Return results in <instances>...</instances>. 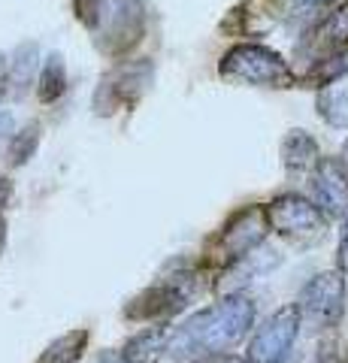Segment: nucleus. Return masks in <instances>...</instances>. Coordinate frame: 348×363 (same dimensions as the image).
I'll return each instance as SVG.
<instances>
[{
	"mask_svg": "<svg viewBox=\"0 0 348 363\" xmlns=\"http://www.w3.org/2000/svg\"><path fill=\"white\" fill-rule=\"evenodd\" d=\"M297 318L300 327L306 324L312 330H333L345 315V279L339 269L318 272L306 288L297 294Z\"/></svg>",
	"mask_w": 348,
	"mask_h": 363,
	"instance_id": "7",
	"label": "nucleus"
},
{
	"mask_svg": "<svg viewBox=\"0 0 348 363\" xmlns=\"http://www.w3.org/2000/svg\"><path fill=\"white\" fill-rule=\"evenodd\" d=\"M339 164L345 167V173H348V143L342 145V157H339Z\"/></svg>",
	"mask_w": 348,
	"mask_h": 363,
	"instance_id": "30",
	"label": "nucleus"
},
{
	"mask_svg": "<svg viewBox=\"0 0 348 363\" xmlns=\"http://www.w3.org/2000/svg\"><path fill=\"white\" fill-rule=\"evenodd\" d=\"M312 203L324 212V218L348 221V173L339 161L321 157L312 173Z\"/></svg>",
	"mask_w": 348,
	"mask_h": 363,
	"instance_id": "10",
	"label": "nucleus"
},
{
	"mask_svg": "<svg viewBox=\"0 0 348 363\" xmlns=\"http://www.w3.org/2000/svg\"><path fill=\"white\" fill-rule=\"evenodd\" d=\"M97 4H100V0H73L76 18H79L85 28H94V21H97Z\"/></svg>",
	"mask_w": 348,
	"mask_h": 363,
	"instance_id": "23",
	"label": "nucleus"
},
{
	"mask_svg": "<svg viewBox=\"0 0 348 363\" xmlns=\"http://www.w3.org/2000/svg\"><path fill=\"white\" fill-rule=\"evenodd\" d=\"M333 4V0H291V18L294 21H312V25H315V21L324 16V9H327Z\"/></svg>",
	"mask_w": 348,
	"mask_h": 363,
	"instance_id": "22",
	"label": "nucleus"
},
{
	"mask_svg": "<svg viewBox=\"0 0 348 363\" xmlns=\"http://www.w3.org/2000/svg\"><path fill=\"white\" fill-rule=\"evenodd\" d=\"M218 76L224 82L252 88H294L297 76L279 52L261 43H237L218 61Z\"/></svg>",
	"mask_w": 348,
	"mask_h": 363,
	"instance_id": "3",
	"label": "nucleus"
},
{
	"mask_svg": "<svg viewBox=\"0 0 348 363\" xmlns=\"http://www.w3.org/2000/svg\"><path fill=\"white\" fill-rule=\"evenodd\" d=\"M342 76H348V49L342 52H333V55H324V58H318L315 64H312V70L300 79L303 85H312V88H324V85H333L339 82Z\"/></svg>",
	"mask_w": 348,
	"mask_h": 363,
	"instance_id": "18",
	"label": "nucleus"
},
{
	"mask_svg": "<svg viewBox=\"0 0 348 363\" xmlns=\"http://www.w3.org/2000/svg\"><path fill=\"white\" fill-rule=\"evenodd\" d=\"M9 94V58L0 55V100Z\"/></svg>",
	"mask_w": 348,
	"mask_h": 363,
	"instance_id": "25",
	"label": "nucleus"
},
{
	"mask_svg": "<svg viewBox=\"0 0 348 363\" xmlns=\"http://www.w3.org/2000/svg\"><path fill=\"white\" fill-rule=\"evenodd\" d=\"M254 303L245 294H230L218 303L185 318L182 327H173L167 354L176 360H197L206 354H224L233 351L254 327Z\"/></svg>",
	"mask_w": 348,
	"mask_h": 363,
	"instance_id": "1",
	"label": "nucleus"
},
{
	"mask_svg": "<svg viewBox=\"0 0 348 363\" xmlns=\"http://www.w3.org/2000/svg\"><path fill=\"white\" fill-rule=\"evenodd\" d=\"M309 37H312V49L318 52V58L348 49V0L339 6H333L330 13H324L315 25H312Z\"/></svg>",
	"mask_w": 348,
	"mask_h": 363,
	"instance_id": "12",
	"label": "nucleus"
},
{
	"mask_svg": "<svg viewBox=\"0 0 348 363\" xmlns=\"http://www.w3.org/2000/svg\"><path fill=\"white\" fill-rule=\"evenodd\" d=\"M285 13V0H240L221 21L228 37H264L273 30Z\"/></svg>",
	"mask_w": 348,
	"mask_h": 363,
	"instance_id": "11",
	"label": "nucleus"
},
{
	"mask_svg": "<svg viewBox=\"0 0 348 363\" xmlns=\"http://www.w3.org/2000/svg\"><path fill=\"white\" fill-rule=\"evenodd\" d=\"M13 200V179L0 176V212H4V206Z\"/></svg>",
	"mask_w": 348,
	"mask_h": 363,
	"instance_id": "27",
	"label": "nucleus"
},
{
	"mask_svg": "<svg viewBox=\"0 0 348 363\" xmlns=\"http://www.w3.org/2000/svg\"><path fill=\"white\" fill-rule=\"evenodd\" d=\"M40 136H43V128H40L37 121H30L18 133H13V140H9V149H6L9 164H13V167L28 164L30 157H33V152H37V145H40Z\"/></svg>",
	"mask_w": 348,
	"mask_h": 363,
	"instance_id": "20",
	"label": "nucleus"
},
{
	"mask_svg": "<svg viewBox=\"0 0 348 363\" xmlns=\"http://www.w3.org/2000/svg\"><path fill=\"white\" fill-rule=\"evenodd\" d=\"M4 248H6V221L0 215V255H4Z\"/></svg>",
	"mask_w": 348,
	"mask_h": 363,
	"instance_id": "29",
	"label": "nucleus"
},
{
	"mask_svg": "<svg viewBox=\"0 0 348 363\" xmlns=\"http://www.w3.org/2000/svg\"><path fill=\"white\" fill-rule=\"evenodd\" d=\"M94 43L106 58H121L145 33V9L142 0H100L94 21Z\"/></svg>",
	"mask_w": 348,
	"mask_h": 363,
	"instance_id": "5",
	"label": "nucleus"
},
{
	"mask_svg": "<svg viewBox=\"0 0 348 363\" xmlns=\"http://www.w3.org/2000/svg\"><path fill=\"white\" fill-rule=\"evenodd\" d=\"M312 363H348V345H345V339L327 330V333L318 339V348H315V357H312Z\"/></svg>",
	"mask_w": 348,
	"mask_h": 363,
	"instance_id": "21",
	"label": "nucleus"
},
{
	"mask_svg": "<svg viewBox=\"0 0 348 363\" xmlns=\"http://www.w3.org/2000/svg\"><path fill=\"white\" fill-rule=\"evenodd\" d=\"M264 212H266L269 230L294 245H315L327 233L324 212L303 194H282V197L269 200Z\"/></svg>",
	"mask_w": 348,
	"mask_h": 363,
	"instance_id": "6",
	"label": "nucleus"
},
{
	"mask_svg": "<svg viewBox=\"0 0 348 363\" xmlns=\"http://www.w3.org/2000/svg\"><path fill=\"white\" fill-rule=\"evenodd\" d=\"M297 333H300V318L294 306L273 312L252 336L245 363H282L291 354V348H294Z\"/></svg>",
	"mask_w": 348,
	"mask_h": 363,
	"instance_id": "9",
	"label": "nucleus"
},
{
	"mask_svg": "<svg viewBox=\"0 0 348 363\" xmlns=\"http://www.w3.org/2000/svg\"><path fill=\"white\" fill-rule=\"evenodd\" d=\"M67 91V64L58 52H52L40 67V79H37V97L43 104H55L61 100Z\"/></svg>",
	"mask_w": 348,
	"mask_h": 363,
	"instance_id": "16",
	"label": "nucleus"
},
{
	"mask_svg": "<svg viewBox=\"0 0 348 363\" xmlns=\"http://www.w3.org/2000/svg\"><path fill=\"white\" fill-rule=\"evenodd\" d=\"M191 363H245V357H237L233 351H224V354H206V357H197Z\"/></svg>",
	"mask_w": 348,
	"mask_h": 363,
	"instance_id": "24",
	"label": "nucleus"
},
{
	"mask_svg": "<svg viewBox=\"0 0 348 363\" xmlns=\"http://www.w3.org/2000/svg\"><path fill=\"white\" fill-rule=\"evenodd\" d=\"M173 327L158 321L155 327H145L137 336H130L125 348H121V360L125 363H161L167 354V342H170Z\"/></svg>",
	"mask_w": 348,
	"mask_h": 363,
	"instance_id": "13",
	"label": "nucleus"
},
{
	"mask_svg": "<svg viewBox=\"0 0 348 363\" xmlns=\"http://www.w3.org/2000/svg\"><path fill=\"white\" fill-rule=\"evenodd\" d=\"M88 342H91V330L76 327V330L64 333V336L55 339V342H49L46 351L37 357V363H79Z\"/></svg>",
	"mask_w": 348,
	"mask_h": 363,
	"instance_id": "15",
	"label": "nucleus"
},
{
	"mask_svg": "<svg viewBox=\"0 0 348 363\" xmlns=\"http://www.w3.org/2000/svg\"><path fill=\"white\" fill-rule=\"evenodd\" d=\"M155 79L152 61H125L100 79L94 91V112L97 116H116L118 109H130L140 104V97L149 91Z\"/></svg>",
	"mask_w": 348,
	"mask_h": 363,
	"instance_id": "8",
	"label": "nucleus"
},
{
	"mask_svg": "<svg viewBox=\"0 0 348 363\" xmlns=\"http://www.w3.org/2000/svg\"><path fill=\"white\" fill-rule=\"evenodd\" d=\"M336 264H339V272H348V227L339 240V252H336Z\"/></svg>",
	"mask_w": 348,
	"mask_h": 363,
	"instance_id": "26",
	"label": "nucleus"
},
{
	"mask_svg": "<svg viewBox=\"0 0 348 363\" xmlns=\"http://www.w3.org/2000/svg\"><path fill=\"white\" fill-rule=\"evenodd\" d=\"M269 233L264 206H242L221 224V230L212 236L203 255L206 269H230L233 264L252 257L254 248H261Z\"/></svg>",
	"mask_w": 348,
	"mask_h": 363,
	"instance_id": "4",
	"label": "nucleus"
},
{
	"mask_svg": "<svg viewBox=\"0 0 348 363\" xmlns=\"http://www.w3.org/2000/svg\"><path fill=\"white\" fill-rule=\"evenodd\" d=\"M315 106H318V116L327 121L330 128H339V130L348 128V88L336 85V82L318 88Z\"/></svg>",
	"mask_w": 348,
	"mask_h": 363,
	"instance_id": "17",
	"label": "nucleus"
},
{
	"mask_svg": "<svg viewBox=\"0 0 348 363\" xmlns=\"http://www.w3.org/2000/svg\"><path fill=\"white\" fill-rule=\"evenodd\" d=\"M9 130H13V116L6 109H0V136H6Z\"/></svg>",
	"mask_w": 348,
	"mask_h": 363,
	"instance_id": "28",
	"label": "nucleus"
},
{
	"mask_svg": "<svg viewBox=\"0 0 348 363\" xmlns=\"http://www.w3.org/2000/svg\"><path fill=\"white\" fill-rule=\"evenodd\" d=\"M209 272L191 264H170L145 291H140L128 306V321H167L194 303L209 285Z\"/></svg>",
	"mask_w": 348,
	"mask_h": 363,
	"instance_id": "2",
	"label": "nucleus"
},
{
	"mask_svg": "<svg viewBox=\"0 0 348 363\" xmlns=\"http://www.w3.org/2000/svg\"><path fill=\"white\" fill-rule=\"evenodd\" d=\"M37 45L33 43H21L18 49L9 55V91H16V94H21L28 85H30V79L33 73H37Z\"/></svg>",
	"mask_w": 348,
	"mask_h": 363,
	"instance_id": "19",
	"label": "nucleus"
},
{
	"mask_svg": "<svg viewBox=\"0 0 348 363\" xmlns=\"http://www.w3.org/2000/svg\"><path fill=\"white\" fill-rule=\"evenodd\" d=\"M318 161H321V149L315 136L300 128L288 130V136L282 140V164L288 169H315Z\"/></svg>",
	"mask_w": 348,
	"mask_h": 363,
	"instance_id": "14",
	"label": "nucleus"
}]
</instances>
